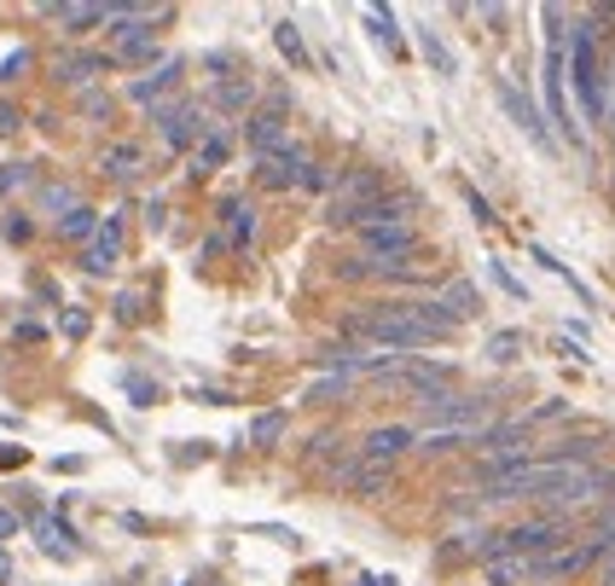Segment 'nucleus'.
Instances as JSON below:
<instances>
[{
	"label": "nucleus",
	"mask_w": 615,
	"mask_h": 586,
	"mask_svg": "<svg viewBox=\"0 0 615 586\" xmlns=\"http://www.w3.org/2000/svg\"><path fill=\"white\" fill-rule=\"evenodd\" d=\"M569 82H575L586 123H604V65H599V24L592 18L569 30Z\"/></svg>",
	"instance_id": "obj_1"
},
{
	"label": "nucleus",
	"mask_w": 615,
	"mask_h": 586,
	"mask_svg": "<svg viewBox=\"0 0 615 586\" xmlns=\"http://www.w3.org/2000/svg\"><path fill=\"white\" fill-rule=\"evenodd\" d=\"M383 198V174L378 169H348V174H337V198H332V227H355V215L366 210V204H378Z\"/></svg>",
	"instance_id": "obj_2"
},
{
	"label": "nucleus",
	"mask_w": 615,
	"mask_h": 586,
	"mask_svg": "<svg viewBox=\"0 0 615 586\" xmlns=\"http://www.w3.org/2000/svg\"><path fill=\"white\" fill-rule=\"evenodd\" d=\"M203 134H210V123H203V105H157V139L169 151H198Z\"/></svg>",
	"instance_id": "obj_3"
},
{
	"label": "nucleus",
	"mask_w": 615,
	"mask_h": 586,
	"mask_svg": "<svg viewBox=\"0 0 615 586\" xmlns=\"http://www.w3.org/2000/svg\"><path fill=\"white\" fill-rule=\"evenodd\" d=\"M500 105L511 111V123H517V128H523L528 139H535L540 151H558V134L546 128V116L535 111V99H528V93H523L517 82H511V76H500Z\"/></svg>",
	"instance_id": "obj_4"
},
{
	"label": "nucleus",
	"mask_w": 615,
	"mask_h": 586,
	"mask_svg": "<svg viewBox=\"0 0 615 586\" xmlns=\"http://www.w3.org/2000/svg\"><path fill=\"white\" fill-rule=\"evenodd\" d=\"M418 448V430H413V424H378V430H366L360 436V459L366 464H395L401 453H413Z\"/></svg>",
	"instance_id": "obj_5"
},
{
	"label": "nucleus",
	"mask_w": 615,
	"mask_h": 586,
	"mask_svg": "<svg viewBox=\"0 0 615 586\" xmlns=\"http://www.w3.org/2000/svg\"><path fill=\"white\" fill-rule=\"evenodd\" d=\"M418 210H424L418 192H383L378 204H366V210L355 215V227H360V233H372V227H413Z\"/></svg>",
	"instance_id": "obj_6"
},
{
	"label": "nucleus",
	"mask_w": 615,
	"mask_h": 586,
	"mask_svg": "<svg viewBox=\"0 0 615 586\" xmlns=\"http://www.w3.org/2000/svg\"><path fill=\"white\" fill-rule=\"evenodd\" d=\"M180 76H187V58L169 53V58H157V65H152V70H146V76H139V82L128 88V99H134V105H146V111H157V105H163V93L180 88Z\"/></svg>",
	"instance_id": "obj_7"
},
{
	"label": "nucleus",
	"mask_w": 615,
	"mask_h": 586,
	"mask_svg": "<svg viewBox=\"0 0 615 586\" xmlns=\"http://www.w3.org/2000/svg\"><path fill=\"white\" fill-rule=\"evenodd\" d=\"M111 70V53H58L53 58V82H65V88H81V93H88V88H99V76H105Z\"/></svg>",
	"instance_id": "obj_8"
},
{
	"label": "nucleus",
	"mask_w": 615,
	"mask_h": 586,
	"mask_svg": "<svg viewBox=\"0 0 615 586\" xmlns=\"http://www.w3.org/2000/svg\"><path fill=\"white\" fill-rule=\"evenodd\" d=\"M122 215H128V210H111L105 221H99V233L88 238V250H81V268H88V273H111L122 261Z\"/></svg>",
	"instance_id": "obj_9"
},
{
	"label": "nucleus",
	"mask_w": 615,
	"mask_h": 586,
	"mask_svg": "<svg viewBox=\"0 0 615 586\" xmlns=\"http://www.w3.org/2000/svg\"><path fill=\"white\" fill-rule=\"evenodd\" d=\"M244 134H250L256 157H284V151L297 146V139L284 134V111H279V105H273V111H256V116H250V128H244Z\"/></svg>",
	"instance_id": "obj_10"
},
{
	"label": "nucleus",
	"mask_w": 615,
	"mask_h": 586,
	"mask_svg": "<svg viewBox=\"0 0 615 586\" xmlns=\"http://www.w3.org/2000/svg\"><path fill=\"white\" fill-rule=\"evenodd\" d=\"M360 245L372 261H406L418 250V233L413 227H372V233H360Z\"/></svg>",
	"instance_id": "obj_11"
},
{
	"label": "nucleus",
	"mask_w": 615,
	"mask_h": 586,
	"mask_svg": "<svg viewBox=\"0 0 615 586\" xmlns=\"http://www.w3.org/2000/svg\"><path fill=\"white\" fill-rule=\"evenodd\" d=\"M302 164H308V151H302V146H291L284 157H261V164H256V187H268V192H291V187H297V174H302Z\"/></svg>",
	"instance_id": "obj_12"
},
{
	"label": "nucleus",
	"mask_w": 615,
	"mask_h": 586,
	"mask_svg": "<svg viewBox=\"0 0 615 586\" xmlns=\"http://www.w3.org/2000/svg\"><path fill=\"white\" fill-rule=\"evenodd\" d=\"M99 169H105L116 187H134V180L146 174V151H139L134 139H116V146H105V157H99Z\"/></svg>",
	"instance_id": "obj_13"
},
{
	"label": "nucleus",
	"mask_w": 615,
	"mask_h": 586,
	"mask_svg": "<svg viewBox=\"0 0 615 586\" xmlns=\"http://www.w3.org/2000/svg\"><path fill=\"white\" fill-rule=\"evenodd\" d=\"M41 18H53V24H65V35H81V30H99L111 24L116 7H41Z\"/></svg>",
	"instance_id": "obj_14"
},
{
	"label": "nucleus",
	"mask_w": 615,
	"mask_h": 586,
	"mask_svg": "<svg viewBox=\"0 0 615 586\" xmlns=\"http://www.w3.org/2000/svg\"><path fill=\"white\" fill-rule=\"evenodd\" d=\"M227 157H233V128H210V134H203V146L192 151V174H198V180L215 174Z\"/></svg>",
	"instance_id": "obj_15"
},
{
	"label": "nucleus",
	"mask_w": 615,
	"mask_h": 586,
	"mask_svg": "<svg viewBox=\"0 0 615 586\" xmlns=\"http://www.w3.org/2000/svg\"><path fill=\"white\" fill-rule=\"evenodd\" d=\"M436 302H441V308L459 319V326H465V319H477V314H482V296H477V285H470V279H447Z\"/></svg>",
	"instance_id": "obj_16"
},
{
	"label": "nucleus",
	"mask_w": 615,
	"mask_h": 586,
	"mask_svg": "<svg viewBox=\"0 0 615 586\" xmlns=\"http://www.w3.org/2000/svg\"><path fill=\"white\" fill-rule=\"evenodd\" d=\"M99 221H105V215H99L93 204H81V210H70L65 221H53V233L65 238V245H81V250H88V238L99 233Z\"/></svg>",
	"instance_id": "obj_17"
},
{
	"label": "nucleus",
	"mask_w": 615,
	"mask_h": 586,
	"mask_svg": "<svg viewBox=\"0 0 615 586\" xmlns=\"http://www.w3.org/2000/svg\"><path fill=\"white\" fill-rule=\"evenodd\" d=\"M35 204H41V215L65 221L70 210H81V192L70 187V180H47V187H41V192H35Z\"/></svg>",
	"instance_id": "obj_18"
},
{
	"label": "nucleus",
	"mask_w": 615,
	"mask_h": 586,
	"mask_svg": "<svg viewBox=\"0 0 615 586\" xmlns=\"http://www.w3.org/2000/svg\"><path fill=\"white\" fill-rule=\"evenodd\" d=\"M221 215H227V245L250 250L256 245V210L250 204H221Z\"/></svg>",
	"instance_id": "obj_19"
},
{
	"label": "nucleus",
	"mask_w": 615,
	"mask_h": 586,
	"mask_svg": "<svg viewBox=\"0 0 615 586\" xmlns=\"http://www.w3.org/2000/svg\"><path fill=\"white\" fill-rule=\"evenodd\" d=\"M540 459L546 464H563V471H569V464H592V459H599V436H569L551 453H540Z\"/></svg>",
	"instance_id": "obj_20"
},
{
	"label": "nucleus",
	"mask_w": 615,
	"mask_h": 586,
	"mask_svg": "<svg viewBox=\"0 0 615 586\" xmlns=\"http://www.w3.org/2000/svg\"><path fill=\"white\" fill-rule=\"evenodd\" d=\"M366 24H372V42L389 53V58H401V30H395V18H389V7H366Z\"/></svg>",
	"instance_id": "obj_21"
},
{
	"label": "nucleus",
	"mask_w": 615,
	"mask_h": 586,
	"mask_svg": "<svg viewBox=\"0 0 615 586\" xmlns=\"http://www.w3.org/2000/svg\"><path fill=\"white\" fill-rule=\"evenodd\" d=\"M535 575V557H500V563H488V586H517Z\"/></svg>",
	"instance_id": "obj_22"
},
{
	"label": "nucleus",
	"mask_w": 615,
	"mask_h": 586,
	"mask_svg": "<svg viewBox=\"0 0 615 586\" xmlns=\"http://www.w3.org/2000/svg\"><path fill=\"white\" fill-rule=\"evenodd\" d=\"M418 47H424V58H429V65H436V76H459V58L447 53V42H441L436 30H418Z\"/></svg>",
	"instance_id": "obj_23"
},
{
	"label": "nucleus",
	"mask_w": 615,
	"mask_h": 586,
	"mask_svg": "<svg viewBox=\"0 0 615 586\" xmlns=\"http://www.w3.org/2000/svg\"><path fill=\"white\" fill-rule=\"evenodd\" d=\"M273 42H279V53L291 58L297 70H308V47H302V35H297V24H291V18H279V24H273Z\"/></svg>",
	"instance_id": "obj_24"
},
{
	"label": "nucleus",
	"mask_w": 615,
	"mask_h": 586,
	"mask_svg": "<svg viewBox=\"0 0 615 586\" xmlns=\"http://www.w3.org/2000/svg\"><path fill=\"white\" fill-rule=\"evenodd\" d=\"M279 436H284V413H256V424H250V441H256V448L273 453Z\"/></svg>",
	"instance_id": "obj_25"
},
{
	"label": "nucleus",
	"mask_w": 615,
	"mask_h": 586,
	"mask_svg": "<svg viewBox=\"0 0 615 586\" xmlns=\"http://www.w3.org/2000/svg\"><path fill=\"white\" fill-rule=\"evenodd\" d=\"M297 187H302V192H337V169H325V164H314V157H308L302 174H297Z\"/></svg>",
	"instance_id": "obj_26"
},
{
	"label": "nucleus",
	"mask_w": 615,
	"mask_h": 586,
	"mask_svg": "<svg viewBox=\"0 0 615 586\" xmlns=\"http://www.w3.org/2000/svg\"><path fill=\"white\" fill-rule=\"evenodd\" d=\"M517 354H523V331H494L488 337V360H494V367H511Z\"/></svg>",
	"instance_id": "obj_27"
},
{
	"label": "nucleus",
	"mask_w": 615,
	"mask_h": 586,
	"mask_svg": "<svg viewBox=\"0 0 615 586\" xmlns=\"http://www.w3.org/2000/svg\"><path fill=\"white\" fill-rule=\"evenodd\" d=\"M256 99V88L250 82H221L215 93H210V105H221V111H244Z\"/></svg>",
	"instance_id": "obj_28"
},
{
	"label": "nucleus",
	"mask_w": 615,
	"mask_h": 586,
	"mask_svg": "<svg viewBox=\"0 0 615 586\" xmlns=\"http://www.w3.org/2000/svg\"><path fill=\"white\" fill-rule=\"evenodd\" d=\"M76 105H81V116H93V123H105V116L116 111V99H111L105 88H88V93L76 99Z\"/></svg>",
	"instance_id": "obj_29"
},
{
	"label": "nucleus",
	"mask_w": 615,
	"mask_h": 586,
	"mask_svg": "<svg viewBox=\"0 0 615 586\" xmlns=\"http://www.w3.org/2000/svg\"><path fill=\"white\" fill-rule=\"evenodd\" d=\"M348 383H355V377H343V372H325L320 383H314V390H308L302 401H308V407H320V401H332V395H343L348 390Z\"/></svg>",
	"instance_id": "obj_30"
},
{
	"label": "nucleus",
	"mask_w": 615,
	"mask_h": 586,
	"mask_svg": "<svg viewBox=\"0 0 615 586\" xmlns=\"http://www.w3.org/2000/svg\"><path fill=\"white\" fill-rule=\"evenodd\" d=\"M30 65H35V53H30V47L7 53V58H0V82H7V88H12V82H24V70H30Z\"/></svg>",
	"instance_id": "obj_31"
},
{
	"label": "nucleus",
	"mask_w": 615,
	"mask_h": 586,
	"mask_svg": "<svg viewBox=\"0 0 615 586\" xmlns=\"http://www.w3.org/2000/svg\"><path fill=\"white\" fill-rule=\"evenodd\" d=\"M122 383H128V395H134V407H157V383H152L146 372H128V377H122Z\"/></svg>",
	"instance_id": "obj_32"
},
{
	"label": "nucleus",
	"mask_w": 615,
	"mask_h": 586,
	"mask_svg": "<svg viewBox=\"0 0 615 586\" xmlns=\"http://www.w3.org/2000/svg\"><path fill=\"white\" fill-rule=\"evenodd\" d=\"M30 164H0V192H24L30 187Z\"/></svg>",
	"instance_id": "obj_33"
},
{
	"label": "nucleus",
	"mask_w": 615,
	"mask_h": 586,
	"mask_svg": "<svg viewBox=\"0 0 615 586\" xmlns=\"http://www.w3.org/2000/svg\"><path fill=\"white\" fill-rule=\"evenodd\" d=\"M558 418H569V401H546V407L523 413V424H528V430H535V424H558Z\"/></svg>",
	"instance_id": "obj_34"
},
{
	"label": "nucleus",
	"mask_w": 615,
	"mask_h": 586,
	"mask_svg": "<svg viewBox=\"0 0 615 586\" xmlns=\"http://www.w3.org/2000/svg\"><path fill=\"white\" fill-rule=\"evenodd\" d=\"M488 273H494V285H500L505 296H517V302H523V279H517V273H511V268H505V261H488Z\"/></svg>",
	"instance_id": "obj_35"
},
{
	"label": "nucleus",
	"mask_w": 615,
	"mask_h": 586,
	"mask_svg": "<svg viewBox=\"0 0 615 586\" xmlns=\"http://www.w3.org/2000/svg\"><path fill=\"white\" fill-rule=\"evenodd\" d=\"M465 204H470V215H477L482 227H494V221H500V215H494V204H488V198H482L477 187H465Z\"/></svg>",
	"instance_id": "obj_36"
},
{
	"label": "nucleus",
	"mask_w": 615,
	"mask_h": 586,
	"mask_svg": "<svg viewBox=\"0 0 615 586\" xmlns=\"http://www.w3.org/2000/svg\"><path fill=\"white\" fill-rule=\"evenodd\" d=\"M139 302H146L139 291H122V296H116V319H139V314H146V308H139Z\"/></svg>",
	"instance_id": "obj_37"
},
{
	"label": "nucleus",
	"mask_w": 615,
	"mask_h": 586,
	"mask_svg": "<svg viewBox=\"0 0 615 586\" xmlns=\"http://www.w3.org/2000/svg\"><path fill=\"white\" fill-rule=\"evenodd\" d=\"M18 128H24V111H18V105H0V134H18Z\"/></svg>",
	"instance_id": "obj_38"
},
{
	"label": "nucleus",
	"mask_w": 615,
	"mask_h": 586,
	"mask_svg": "<svg viewBox=\"0 0 615 586\" xmlns=\"http://www.w3.org/2000/svg\"><path fill=\"white\" fill-rule=\"evenodd\" d=\"M65 337H88V314H81V308L65 314Z\"/></svg>",
	"instance_id": "obj_39"
},
{
	"label": "nucleus",
	"mask_w": 615,
	"mask_h": 586,
	"mask_svg": "<svg viewBox=\"0 0 615 586\" xmlns=\"http://www.w3.org/2000/svg\"><path fill=\"white\" fill-rule=\"evenodd\" d=\"M7 238H12V245H24V238H30V221L12 215V221H7Z\"/></svg>",
	"instance_id": "obj_40"
},
{
	"label": "nucleus",
	"mask_w": 615,
	"mask_h": 586,
	"mask_svg": "<svg viewBox=\"0 0 615 586\" xmlns=\"http://www.w3.org/2000/svg\"><path fill=\"white\" fill-rule=\"evenodd\" d=\"M18 529H24V522H18V517H12V511H0V540H12V534H18Z\"/></svg>",
	"instance_id": "obj_41"
},
{
	"label": "nucleus",
	"mask_w": 615,
	"mask_h": 586,
	"mask_svg": "<svg viewBox=\"0 0 615 586\" xmlns=\"http://www.w3.org/2000/svg\"><path fill=\"white\" fill-rule=\"evenodd\" d=\"M604 517L615 522V471H610V488H604Z\"/></svg>",
	"instance_id": "obj_42"
},
{
	"label": "nucleus",
	"mask_w": 615,
	"mask_h": 586,
	"mask_svg": "<svg viewBox=\"0 0 615 586\" xmlns=\"http://www.w3.org/2000/svg\"><path fill=\"white\" fill-rule=\"evenodd\" d=\"M12 581V557H7V545H0V586Z\"/></svg>",
	"instance_id": "obj_43"
},
{
	"label": "nucleus",
	"mask_w": 615,
	"mask_h": 586,
	"mask_svg": "<svg viewBox=\"0 0 615 586\" xmlns=\"http://www.w3.org/2000/svg\"><path fill=\"white\" fill-rule=\"evenodd\" d=\"M599 581H604V586H615V557L604 563V575H599Z\"/></svg>",
	"instance_id": "obj_44"
},
{
	"label": "nucleus",
	"mask_w": 615,
	"mask_h": 586,
	"mask_svg": "<svg viewBox=\"0 0 615 586\" xmlns=\"http://www.w3.org/2000/svg\"><path fill=\"white\" fill-rule=\"evenodd\" d=\"M366 586H395V581H389V575H378V581H366Z\"/></svg>",
	"instance_id": "obj_45"
}]
</instances>
